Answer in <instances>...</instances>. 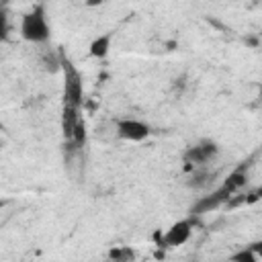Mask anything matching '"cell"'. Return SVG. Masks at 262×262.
Wrapping results in <instances>:
<instances>
[{"mask_svg":"<svg viewBox=\"0 0 262 262\" xmlns=\"http://www.w3.org/2000/svg\"><path fill=\"white\" fill-rule=\"evenodd\" d=\"M111 41H113V35L111 33H104V35H98L96 39H92L90 47H88V53L96 59H102L106 57L108 49H111Z\"/></svg>","mask_w":262,"mask_h":262,"instance_id":"obj_7","label":"cell"},{"mask_svg":"<svg viewBox=\"0 0 262 262\" xmlns=\"http://www.w3.org/2000/svg\"><path fill=\"white\" fill-rule=\"evenodd\" d=\"M256 199H262V186H260V188H256V190L250 194V199H248V201H256Z\"/></svg>","mask_w":262,"mask_h":262,"instance_id":"obj_11","label":"cell"},{"mask_svg":"<svg viewBox=\"0 0 262 262\" xmlns=\"http://www.w3.org/2000/svg\"><path fill=\"white\" fill-rule=\"evenodd\" d=\"M151 129L147 123L139 121V119H131V117H125V119H119L117 121V135L125 141H131V143H139V141H145L149 137Z\"/></svg>","mask_w":262,"mask_h":262,"instance_id":"obj_5","label":"cell"},{"mask_svg":"<svg viewBox=\"0 0 262 262\" xmlns=\"http://www.w3.org/2000/svg\"><path fill=\"white\" fill-rule=\"evenodd\" d=\"M20 37L27 41V43H47L49 37H51V29H49V23H47V16H45V8L41 4L33 6L31 10H27L20 18Z\"/></svg>","mask_w":262,"mask_h":262,"instance_id":"obj_2","label":"cell"},{"mask_svg":"<svg viewBox=\"0 0 262 262\" xmlns=\"http://www.w3.org/2000/svg\"><path fill=\"white\" fill-rule=\"evenodd\" d=\"M250 248L254 250V254L258 256V260H262V239H258V242H252V244H250Z\"/></svg>","mask_w":262,"mask_h":262,"instance_id":"obj_10","label":"cell"},{"mask_svg":"<svg viewBox=\"0 0 262 262\" xmlns=\"http://www.w3.org/2000/svg\"><path fill=\"white\" fill-rule=\"evenodd\" d=\"M229 262H260V260H258V256L254 254V250H252L250 246H246V248L235 250V252L229 256Z\"/></svg>","mask_w":262,"mask_h":262,"instance_id":"obj_9","label":"cell"},{"mask_svg":"<svg viewBox=\"0 0 262 262\" xmlns=\"http://www.w3.org/2000/svg\"><path fill=\"white\" fill-rule=\"evenodd\" d=\"M217 154H219L217 143L211 141V139H203V141L190 145V147L184 151V160H186V164H190V166H194V168H201V166L209 164Z\"/></svg>","mask_w":262,"mask_h":262,"instance_id":"obj_6","label":"cell"},{"mask_svg":"<svg viewBox=\"0 0 262 262\" xmlns=\"http://www.w3.org/2000/svg\"><path fill=\"white\" fill-rule=\"evenodd\" d=\"M192 235V221L178 219L174 221L164 233H160V248H180Z\"/></svg>","mask_w":262,"mask_h":262,"instance_id":"obj_4","label":"cell"},{"mask_svg":"<svg viewBox=\"0 0 262 262\" xmlns=\"http://www.w3.org/2000/svg\"><path fill=\"white\" fill-rule=\"evenodd\" d=\"M61 68H63V104L80 108V104H82V78L70 59H63Z\"/></svg>","mask_w":262,"mask_h":262,"instance_id":"obj_3","label":"cell"},{"mask_svg":"<svg viewBox=\"0 0 262 262\" xmlns=\"http://www.w3.org/2000/svg\"><path fill=\"white\" fill-rule=\"evenodd\" d=\"M244 184H246V174L242 170L231 172L215 192H211L207 196H201L196 201V205L192 207V215H203V213H209L211 209H217L219 205H223L225 201H229V196L235 194Z\"/></svg>","mask_w":262,"mask_h":262,"instance_id":"obj_1","label":"cell"},{"mask_svg":"<svg viewBox=\"0 0 262 262\" xmlns=\"http://www.w3.org/2000/svg\"><path fill=\"white\" fill-rule=\"evenodd\" d=\"M108 258L113 262H135V250L131 246H115L108 250Z\"/></svg>","mask_w":262,"mask_h":262,"instance_id":"obj_8","label":"cell"}]
</instances>
